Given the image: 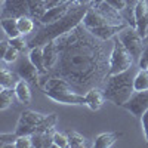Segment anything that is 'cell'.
<instances>
[{
    "mask_svg": "<svg viewBox=\"0 0 148 148\" xmlns=\"http://www.w3.org/2000/svg\"><path fill=\"white\" fill-rule=\"evenodd\" d=\"M139 0H126V6L123 9L120 14L125 19V22L130 27H135L136 28V22H135V9H136V5H138Z\"/></svg>",
    "mask_w": 148,
    "mask_h": 148,
    "instance_id": "cell-22",
    "label": "cell"
},
{
    "mask_svg": "<svg viewBox=\"0 0 148 148\" xmlns=\"http://www.w3.org/2000/svg\"><path fill=\"white\" fill-rule=\"evenodd\" d=\"M147 36H148V31H147Z\"/></svg>",
    "mask_w": 148,
    "mask_h": 148,
    "instance_id": "cell-40",
    "label": "cell"
},
{
    "mask_svg": "<svg viewBox=\"0 0 148 148\" xmlns=\"http://www.w3.org/2000/svg\"><path fill=\"white\" fill-rule=\"evenodd\" d=\"M138 70L139 68H135L132 65L126 71L110 74L102 84L105 99L119 107L125 105L135 92V76H136Z\"/></svg>",
    "mask_w": 148,
    "mask_h": 148,
    "instance_id": "cell-3",
    "label": "cell"
},
{
    "mask_svg": "<svg viewBox=\"0 0 148 148\" xmlns=\"http://www.w3.org/2000/svg\"><path fill=\"white\" fill-rule=\"evenodd\" d=\"M145 139H147V144H148V132H145Z\"/></svg>",
    "mask_w": 148,
    "mask_h": 148,
    "instance_id": "cell-39",
    "label": "cell"
},
{
    "mask_svg": "<svg viewBox=\"0 0 148 148\" xmlns=\"http://www.w3.org/2000/svg\"><path fill=\"white\" fill-rule=\"evenodd\" d=\"M67 136H68L70 147H73V148H80V147H84L86 145L84 136H83V135H80L79 132H76V130H68L67 132Z\"/></svg>",
    "mask_w": 148,
    "mask_h": 148,
    "instance_id": "cell-28",
    "label": "cell"
},
{
    "mask_svg": "<svg viewBox=\"0 0 148 148\" xmlns=\"http://www.w3.org/2000/svg\"><path fill=\"white\" fill-rule=\"evenodd\" d=\"M16 98L15 89L12 88H2L0 92V110H6L14 104V99Z\"/></svg>",
    "mask_w": 148,
    "mask_h": 148,
    "instance_id": "cell-25",
    "label": "cell"
},
{
    "mask_svg": "<svg viewBox=\"0 0 148 148\" xmlns=\"http://www.w3.org/2000/svg\"><path fill=\"white\" fill-rule=\"evenodd\" d=\"M30 16L28 0H5L2 6V18Z\"/></svg>",
    "mask_w": 148,
    "mask_h": 148,
    "instance_id": "cell-9",
    "label": "cell"
},
{
    "mask_svg": "<svg viewBox=\"0 0 148 148\" xmlns=\"http://www.w3.org/2000/svg\"><path fill=\"white\" fill-rule=\"evenodd\" d=\"M127 27L126 24H123V25H113V24H105V25H101V27H96V28H92L89 30L95 37L98 39H101L104 42H108V40H113L114 37L125 28Z\"/></svg>",
    "mask_w": 148,
    "mask_h": 148,
    "instance_id": "cell-14",
    "label": "cell"
},
{
    "mask_svg": "<svg viewBox=\"0 0 148 148\" xmlns=\"http://www.w3.org/2000/svg\"><path fill=\"white\" fill-rule=\"evenodd\" d=\"M15 93H16V99L22 104H30L31 102V89L27 80L19 79V82L15 86Z\"/></svg>",
    "mask_w": 148,
    "mask_h": 148,
    "instance_id": "cell-19",
    "label": "cell"
},
{
    "mask_svg": "<svg viewBox=\"0 0 148 148\" xmlns=\"http://www.w3.org/2000/svg\"><path fill=\"white\" fill-rule=\"evenodd\" d=\"M133 62L135 61L132 55L116 36L113 39V49H111V55H110V74L126 71L133 65Z\"/></svg>",
    "mask_w": 148,
    "mask_h": 148,
    "instance_id": "cell-4",
    "label": "cell"
},
{
    "mask_svg": "<svg viewBox=\"0 0 148 148\" xmlns=\"http://www.w3.org/2000/svg\"><path fill=\"white\" fill-rule=\"evenodd\" d=\"M84 96H86V105L93 111H98L104 105L105 96H104L102 88H92L90 90L84 93Z\"/></svg>",
    "mask_w": 148,
    "mask_h": 148,
    "instance_id": "cell-16",
    "label": "cell"
},
{
    "mask_svg": "<svg viewBox=\"0 0 148 148\" xmlns=\"http://www.w3.org/2000/svg\"><path fill=\"white\" fill-rule=\"evenodd\" d=\"M47 98H51L52 101L59 102V104H70V105H86V96L82 93H77L74 90L70 92H61V93H52L47 92Z\"/></svg>",
    "mask_w": 148,
    "mask_h": 148,
    "instance_id": "cell-11",
    "label": "cell"
},
{
    "mask_svg": "<svg viewBox=\"0 0 148 148\" xmlns=\"http://www.w3.org/2000/svg\"><path fill=\"white\" fill-rule=\"evenodd\" d=\"M82 24L88 28V30H92V28H96V27H101V25H105V24H108L98 12L92 8V5H90V8L88 9V12H86V15H84V18H83V21H82Z\"/></svg>",
    "mask_w": 148,
    "mask_h": 148,
    "instance_id": "cell-17",
    "label": "cell"
},
{
    "mask_svg": "<svg viewBox=\"0 0 148 148\" xmlns=\"http://www.w3.org/2000/svg\"><path fill=\"white\" fill-rule=\"evenodd\" d=\"M89 8H90V3L89 5L76 3V5H73L70 8V10L62 18H59L55 22L46 24V25H40L39 28H37L36 34H33L27 40L28 49L36 47V46H43L47 42L56 40L58 37L67 34L73 28H76L79 24H82V21H83V18H84V15H86V12H88Z\"/></svg>",
    "mask_w": 148,
    "mask_h": 148,
    "instance_id": "cell-2",
    "label": "cell"
},
{
    "mask_svg": "<svg viewBox=\"0 0 148 148\" xmlns=\"http://www.w3.org/2000/svg\"><path fill=\"white\" fill-rule=\"evenodd\" d=\"M15 148H31L33 147V142H31V135H21L18 136L15 145Z\"/></svg>",
    "mask_w": 148,
    "mask_h": 148,
    "instance_id": "cell-33",
    "label": "cell"
},
{
    "mask_svg": "<svg viewBox=\"0 0 148 148\" xmlns=\"http://www.w3.org/2000/svg\"><path fill=\"white\" fill-rule=\"evenodd\" d=\"M119 40L125 45V47L129 51V53L132 55L133 61L138 64V61L142 55V51H144V46H145V37H142L138 30L135 28V27H125L119 34Z\"/></svg>",
    "mask_w": 148,
    "mask_h": 148,
    "instance_id": "cell-5",
    "label": "cell"
},
{
    "mask_svg": "<svg viewBox=\"0 0 148 148\" xmlns=\"http://www.w3.org/2000/svg\"><path fill=\"white\" fill-rule=\"evenodd\" d=\"M53 147H58V148H67V147H70L67 133L55 132V136H53Z\"/></svg>",
    "mask_w": 148,
    "mask_h": 148,
    "instance_id": "cell-29",
    "label": "cell"
},
{
    "mask_svg": "<svg viewBox=\"0 0 148 148\" xmlns=\"http://www.w3.org/2000/svg\"><path fill=\"white\" fill-rule=\"evenodd\" d=\"M92 0H77V3H82V5H89Z\"/></svg>",
    "mask_w": 148,
    "mask_h": 148,
    "instance_id": "cell-38",
    "label": "cell"
},
{
    "mask_svg": "<svg viewBox=\"0 0 148 148\" xmlns=\"http://www.w3.org/2000/svg\"><path fill=\"white\" fill-rule=\"evenodd\" d=\"M105 2H107L108 5H111L114 9L120 10V12L125 9V6H126V0H105Z\"/></svg>",
    "mask_w": 148,
    "mask_h": 148,
    "instance_id": "cell-34",
    "label": "cell"
},
{
    "mask_svg": "<svg viewBox=\"0 0 148 148\" xmlns=\"http://www.w3.org/2000/svg\"><path fill=\"white\" fill-rule=\"evenodd\" d=\"M15 71L18 73V76L24 80H27L28 83H39L40 73L36 68V65L30 61V58L25 56H19L16 61V67Z\"/></svg>",
    "mask_w": 148,
    "mask_h": 148,
    "instance_id": "cell-10",
    "label": "cell"
},
{
    "mask_svg": "<svg viewBox=\"0 0 148 148\" xmlns=\"http://www.w3.org/2000/svg\"><path fill=\"white\" fill-rule=\"evenodd\" d=\"M90 5L108 24H113V25H123V24H126L123 16H121V14H120V10L114 9L111 5H108L105 0H92Z\"/></svg>",
    "mask_w": 148,
    "mask_h": 148,
    "instance_id": "cell-7",
    "label": "cell"
},
{
    "mask_svg": "<svg viewBox=\"0 0 148 148\" xmlns=\"http://www.w3.org/2000/svg\"><path fill=\"white\" fill-rule=\"evenodd\" d=\"M133 116L141 117L148 110V89L147 90H135L129 101L123 105Z\"/></svg>",
    "mask_w": 148,
    "mask_h": 148,
    "instance_id": "cell-8",
    "label": "cell"
},
{
    "mask_svg": "<svg viewBox=\"0 0 148 148\" xmlns=\"http://www.w3.org/2000/svg\"><path fill=\"white\" fill-rule=\"evenodd\" d=\"M120 136V133H114V132H107V133H101L98 135L93 147L96 148H110L111 145H114V142L117 141V138Z\"/></svg>",
    "mask_w": 148,
    "mask_h": 148,
    "instance_id": "cell-24",
    "label": "cell"
},
{
    "mask_svg": "<svg viewBox=\"0 0 148 148\" xmlns=\"http://www.w3.org/2000/svg\"><path fill=\"white\" fill-rule=\"evenodd\" d=\"M46 6H45V0H28V12L30 16L40 24V19L46 14Z\"/></svg>",
    "mask_w": 148,
    "mask_h": 148,
    "instance_id": "cell-21",
    "label": "cell"
},
{
    "mask_svg": "<svg viewBox=\"0 0 148 148\" xmlns=\"http://www.w3.org/2000/svg\"><path fill=\"white\" fill-rule=\"evenodd\" d=\"M28 58H30L31 62L36 65V68L39 70L40 76L47 73V70H46V67H45V59H43V46L31 47V49H30V53H28Z\"/></svg>",
    "mask_w": 148,
    "mask_h": 148,
    "instance_id": "cell-18",
    "label": "cell"
},
{
    "mask_svg": "<svg viewBox=\"0 0 148 148\" xmlns=\"http://www.w3.org/2000/svg\"><path fill=\"white\" fill-rule=\"evenodd\" d=\"M21 56V52L18 51L16 47H14V46H9V49H8V52H6V55L2 58L5 62H15V61H18V58Z\"/></svg>",
    "mask_w": 148,
    "mask_h": 148,
    "instance_id": "cell-31",
    "label": "cell"
},
{
    "mask_svg": "<svg viewBox=\"0 0 148 148\" xmlns=\"http://www.w3.org/2000/svg\"><path fill=\"white\" fill-rule=\"evenodd\" d=\"M65 2H68V0H45V6H46V9H52V8H56Z\"/></svg>",
    "mask_w": 148,
    "mask_h": 148,
    "instance_id": "cell-35",
    "label": "cell"
},
{
    "mask_svg": "<svg viewBox=\"0 0 148 148\" xmlns=\"http://www.w3.org/2000/svg\"><path fill=\"white\" fill-rule=\"evenodd\" d=\"M19 135L15 133H2L0 135V147H5V145H15L16 139H18Z\"/></svg>",
    "mask_w": 148,
    "mask_h": 148,
    "instance_id": "cell-30",
    "label": "cell"
},
{
    "mask_svg": "<svg viewBox=\"0 0 148 148\" xmlns=\"http://www.w3.org/2000/svg\"><path fill=\"white\" fill-rule=\"evenodd\" d=\"M9 43H10L12 46H14V47H16L21 53H22V52H25L27 49H28V43L22 39V36L14 37V39H9Z\"/></svg>",
    "mask_w": 148,
    "mask_h": 148,
    "instance_id": "cell-32",
    "label": "cell"
},
{
    "mask_svg": "<svg viewBox=\"0 0 148 148\" xmlns=\"http://www.w3.org/2000/svg\"><path fill=\"white\" fill-rule=\"evenodd\" d=\"M36 27V21L31 18V16H21L18 18V28L21 31V34H28V33H33Z\"/></svg>",
    "mask_w": 148,
    "mask_h": 148,
    "instance_id": "cell-27",
    "label": "cell"
},
{
    "mask_svg": "<svg viewBox=\"0 0 148 148\" xmlns=\"http://www.w3.org/2000/svg\"><path fill=\"white\" fill-rule=\"evenodd\" d=\"M141 121H142V127H144V132H148V110L141 116Z\"/></svg>",
    "mask_w": 148,
    "mask_h": 148,
    "instance_id": "cell-37",
    "label": "cell"
},
{
    "mask_svg": "<svg viewBox=\"0 0 148 148\" xmlns=\"http://www.w3.org/2000/svg\"><path fill=\"white\" fill-rule=\"evenodd\" d=\"M58 58H59V49L55 40L43 45V59H45V67L47 71H51L56 65Z\"/></svg>",
    "mask_w": 148,
    "mask_h": 148,
    "instance_id": "cell-15",
    "label": "cell"
},
{
    "mask_svg": "<svg viewBox=\"0 0 148 148\" xmlns=\"http://www.w3.org/2000/svg\"><path fill=\"white\" fill-rule=\"evenodd\" d=\"M0 24H2V27H3V30H5V33L9 39L22 36L19 28H18V18H2Z\"/></svg>",
    "mask_w": 148,
    "mask_h": 148,
    "instance_id": "cell-23",
    "label": "cell"
},
{
    "mask_svg": "<svg viewBox=\"0 0 148 148\" xmlns=\"http://www.w3.org/2000/svg\"><path fill=\"white\" fill-rule=\"evenodd\" d=\"M59 49L56 65L49 76L65 79L74 92L84 95L92 88H102L110 76L113 45L95 37L83 24L55 40Z\"/></svg>",
    "mask_w": 148,
    "mask_h": 148,
    "instance_id": "cell-1",
    "label": "cell"
},
{
    "mask_svg": "<svg viewBox=\"0 0 148 148\" xmlns=\"http://www.w3.org/2000/svg\"><path fill=\"white\" fill-rule=\"evenodd\" d=\"M135 22H136V30L142 37H147L148 31V3L147 0H139L136 9H135Z\"/></svg>",
    "mask_w": 148,
    "mask_h": 148,
    "instance_id": "cell-12",
    "label": "cell"
},
{
    "mask_svg": "<svg viewBox=\"0 0 148 148\" xmlns=\"http://www.w3.org/2000/svg\"><path fill=\"white\" fill-rule=\"evenodd\" d=\"M19 76H18V73L15 71H10L8 70L6 67H2V71H0V86L2 88H12V89H15V86L16 83L19 82Z\"/></svg>",
    "mask_w": 148,
    "mask_h": 148,
    "instance_id": "cell-20",
    "label": "cell"
},
{
    "mask_svg": "<svg viewBox=\"0 0 148 148\" xmlns=\"http://www.w3.org/2000/svg\"><path fill=\"white\" fill-rule=\"evenodd\" d=\"M148 89V68H139L135 76V90Z\"/></svg>",
    "mask_w": 148,
    "mask_h": 148,
    "instance_id": "cell-26",
    "label": "cell"
},
{
    "mask_svg": "<svg viewBox=\"0 0 148 148\" xmlns=\"http://www.w3.org/2000/svg\"><path fill=\"white\" fill-rule=\"evenodd\" d=\"M77 0H68V2L59 5L56 8H52V9H47L46 14L43 15V18L40 19V25H46V24H51V22H55L58 21L59 18H62L67 12L70 10V8L73 5H76Z\"/></svg>",
    "mask_w": 148,
    "mask_h": 148,
    "instance_id": "cell-13",
    "label": "cell"
},
{
    "mask_svg": "<svg viewBox=\"0 0 148 148\" xmlns=\"http://www.w3.org/2000/svg\"><path fill=\"white\" fill-rule=\"evenodd\" d=\"M9 46H10V43H9V40H6V39H3L2 40V43H0V56H5L6 55V52H8V49H9Z\"/></svg>",
    "mask_w": 148,
    "mask_h": 148,
    "instance_id": "cell-36",
    "label": "cell"
},
{
    "mask_svg": "<svg viewBox=\"0 0 148 148\" xmlns=\"http://www.w3.org/2000/svg\"><path fill=\"white\" fill-rule=\"evenodd\" d=\"M147 37H148V36H147Z\"/></svg>",
    "mask_w": 148,
    "mask_h": 148,
    "instance_id": "cell-41",
    "label": "cell"
},
{
    "mask_svg": "<svg viewBox=\"0 0 148 148\" xmlns=\"http://www.w3.org/2000/svg\"><path fill=\"white\" fill-rule=\"evenodd\" d=\"M46 119L45 114L40 113H36V111L27 110V111H22L21 117L18 120V125H16V133L19 135H33L37 129V126Z\"/></svg>",
    "mask_w": 148,
    "mask_h": 148,
    "instance_id": "cell-6",
    "label": "cell"
}]
</instances>
